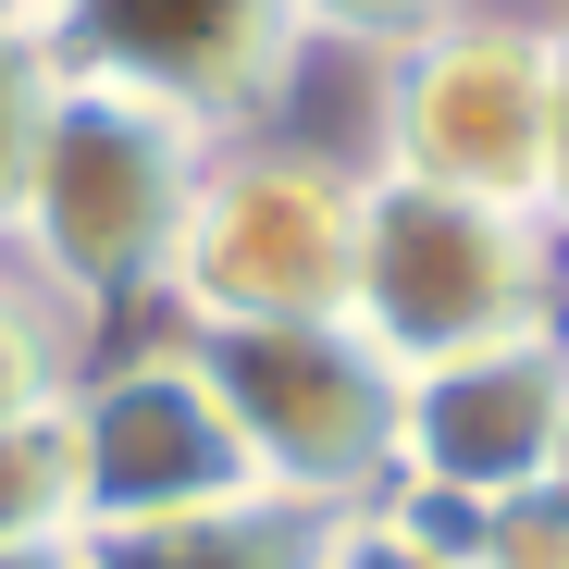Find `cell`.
<instances>
[{
    "instance_id": "3957f363",
    "label": "cell",
    "mask_w": 569,
    "mask_h": 569,
    "mask_svg": "<svg viewBox=\"0 0 569 569\" xmlns=\"http://www.w3.org/2000/svg\"><path fill=\"white\" fill-rule=\"evenodd\" d=\"M359 272V173L310 137H211L199 199H186L161 322L173 335H236V322H347Z\"/></svg>"
},
{
    "instance_id": "ba28073f",
    "label": "cell",
    "mask_w": 569,
    "mask_h": 569,
    "mask_svg": "<svg viewBox=\"0 0 569 569\" xmlns=\"http://www.w3.org/2000/svg\"><path fill=\"white\" fill-rule=\"evenodd\" d=\"M557 433H569V322L433 359L397 397V508H446V520L496 508L557 470Z\"/></svg>"
},
{
    "instance_id": "9c48e42d",
    "label": "cell",
    "mask_w": 569,
    "mask_h": 569,
    "mask_svg": "<svg viewBox=\"0 0 569 569\" xmlns=\"http://www.w3.org/2000/svg\"><path fill=\"white\" fill-rule=\"evenodd\" d=\"M100 359V322H87L62 284L26 260V248H0V421H38L74 397V371Z\"/></svg>"
},
{
    "instance_id": "8fae6325",
    "label": "cell",
    "mask_w": 569,
    "mask_h": 569,
    "mask_svg": "<svg viewBox=\"0 0 569 569\" xmlns=\"http://www.w3.org/2000/svg\"><path fill=\"white\" fill-rule=\"evenodd\" d=\"M87 532V483H74V421H0V545H74Z\"/></svg>"
},
{
    "instance_id": "7c38bea8",
    "label": "cell",
    "mask_w": 569,
    "mask_h": 569,
    "mask_svg": "<svg viewBox=\"0 0 569 569\" xmlns=\"http://www.w3.org/2000/svg\"><path fill=\"white\" fill-rule=\"evenodd\" d=\"M50 100H62V50H50V26H38V0H0V236H13V211H26Z\"/></svg>"
},
{
    "instance_id": "ac0fdd59",
    "label": "cell",
    "mask_w": 569,
    "mask_h": 569,
    "mask_svg": "<svg viewBox=\"0 0 569 569\" xmlns=\"http://www.w3.org/2000/svg\"><path fill=\"white\" fill-rule=\"evenodd\" d=\"M545 483H557V496H569V433H557V470H545Z\"/></svg>"
},
{
    "instance_id": "8992f818",
    "label": "cell",
    "mask_w": 569,
    "mask_h": 569,
    "mask_svg": "<svg viewBox=\"0 0 569 569\" xmlns=\"http://www.w3.org/2000/svg\"><path fill=\"white\" fill-rule=\"evenodd\" d=\"M74 483H87V532H161V520H211V508H248L260 470L211 397L199 347L173 322H137V335H100V359L74 371Z\"/></svg>"
},
{
    "instance_id": "6da1fadb",
    "label": "cell",
    "mask_w": 569,
    "mask_h": 569,
    "mask_svg": "<svg viewBox=\"0 0 569 569\" xmlns=\"http://www.w3.org/2000/svg\"><path fill=\"white\" fill-rule=\"evenodd\" d=\"M199 161H211V137L186 112L137 100L112 74H62L26 211L0 248H26L100 335H137V322H161V272H173L186 199H199Z\"/></svg>"
},
{
    "instance_id": "9a60e30c",
    "label": "cell",
    "mask_w": 569,
    "mask_h": 569,
    "mask_svg": "<svg viewBox=\"0 0 569 569\" xmlns=\"http://www.w3.org/2000/svg\"><path fill=\"white\" fill-rule=\"evenodd\" d=\"M284 13H298L310 50H371V62H385L397 38H421L446 13V0H284Z\"/></svg>"
},
{
    "instance_id": "5b68a950",
    "label": "cell",
    "mask_w": 569,
    "mask_h": 569,
    "mask_svg": "<svg viewBox=\"0 0 569 569\" xmlns=\"http://www.w3.org/2000/svg\"><path fill=\"white\" fill-rule=\"evenodd\" d=\"M545 87H557V13L446 0L371 74V173H421V186H458V199H520L532 211Z\"/></svg>"
},
{
    "instance_id": "2e32d148",
    "label": "cell",
    "mask_w": 569,
    "mask_h": 569,
    "mask_svg": "<svg viewBox=\"0 0 569 569\" xmlns=\"http://www.w3.org/2000/svg\"><path fill=\"white\" fill-rule=\"evenodd\" d=\"M532 211L569 248V13H557V87H545V186H532Z\"/></svg>"
},
{
    "instance_id": "30bf717a",
    "label": "cell",
    "mask_w": 569,
    "mask_h": 569,
    "mask_svg": "<svg viewBox=\"0 0 569 569\" xmlns=\"http://www.w3.org/2000/svg\"><path fill=\"white\" fill-rule=\"evenodd\" d=\"M322 520L310 508H211V520H161V532H87V569H310Z\"/></svg>"
},
{
    "instance_id": "e0dca14e",
    "label": "cell",
    "mask_w": 569,
    "mask_h": 569,
    "mask_svg": "<svg viewBox=\"0 0 569 569\" xmlns=\"http://www.w3.org/2000/svg\"><path fill=\"white\" fill-rule=\"evenodd\" d=\"M0 569H87V532L74 545H0Z\"/></svg>"
},
{
    "instance_id": "d6986e66",
    "label": "cell",
    "mask_w": 569,
    "mask_h": 569,
    "mask_svg": "<svg viewBox=\"0 0 569 569\" xmlns=\"http://www.w3.org/2000/svg\"><path fill=\"white\" fill-rule=\"evenodd\" d=\"M508 13H569V0H508Z\"/></svg>"
},
{
    "instance_id": "5bb4252c",
    "label": "cell",
    "mask_w": 569,
    "mask_h": 569,
    "mask_svg": "<svg viewBox=\"0 0 569 569\" xmlns=\"http://www.w3.org/2000/svg\"><path fill=\"white\" fill-rule=\"evenodd\" d=\"M310 569H458V545H446V520H421V508H359V520H322V557Z\"/></svg>"
},
{
    "instance_id": "52a82bcc",
    "label": "cell",
    "mask_w": 569,
    "mask_h": 569,
    "mask_svg": "<svg viewBox=\"0 0 569 569\" xmlns=\"http://www.w3.org/2000/svg\"><path fill=\"white\" fill-rule=\"evenodd\" d=\"M62 74H112L137 100L186 112L199 137H248L284 112L310 38L284 0H38Z\"/></svg>"
},
{
    "instance_id": "7a4b0ae2",
    "label": "cell",
    "mask_w": 569,
    "mask_h": 569,
    "mask_svg": "<svg viewBox=\"0 0 569 569\" xmlns=\"http://www.w3.org/2000/svg\"><path fill=\"white\" fill-rule=\"evenodd\" d=\"M347 322L397 371L545 335V322H569V248L520 199H458V186H421V173H359Z\"/></svg>"
},
{
    "instance_id": "4fadbf2b",
    "label": "cell",
    "mask_w": 569,
    "mask_h": 569,
    "mask_svg": "<svg viewBox=\"0 0 569 569\" xmlns=\"http://www.w3.org/2000/svg\"><path fill=\"white\" fill-rule=\"evenodd\" d=\"M421 520H446V508H421ZM446 545H458V569H569V496L557 483H520L496 508H458Z\"/></svg>"
},
{
    "instance_id": "277c9868",
    "label": "cell",
    "mask_w": 569,
    "mask_h": 569,
    "mask_svg": "<svg viewBox=\"0 0 569 569\" xmlns=\"http://www.w3.org/2000/svg\"><path fill=\"white\" fill-rule=\"evenodd\" d=\"M211 371V397L260 470L272 508L359 520L397 496V397L409 371L371 347L359 322H236V335H186Z\"/></svg>"
}]
</instances>
